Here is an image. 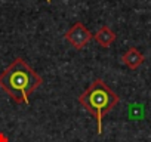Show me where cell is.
Here are the masks:
<instances>
[{
  "label": "cell",
  "mask_w": 151,
  "mask_h": 142,
  "mask_svg": "<svg viewBox=\"0 0 151 142\" xmlns=\"http://www.w3.org/2000/svg\"><path fill=\"white\" fill-rule=\"evenodd\" d=\"M46 2H47V3H50V0H46Z\"/></svg>",
  "instance_id": "obj_7"
},
{
  "label": "cell",
  "mask_w": 151,
  "mask_h": 142,
  "mask_svg": "<svg viewBox=\"0 0 151 142\" xmlns=\"http://www.w3.org/2000/svg\"><path fill=\"white\" fill-rule=\"evenodd\" d=\"M95 42L99 44V46H102V47H110L114 42H116V33L108 27V25H102L96 33H95Z\"/></svg>",
  "instance_id": "obj_5"
},
{
  "label": "cell",
  "mask_w": 151,
  "mask_h": 142,
  "mask_svg": "<svg viewBox=\"0 0 151 142\" xmlns=\"http://www.w3.org/2000/svg\"><path fill=\"white\" fill-rule=\"evenodd\" d=\"M42 85V77L22 59L15 58L0 74L2 87L17 104H30V95Z\"/></svg>",
  "instance_id": "obj_1"
},
{
  "label": "cell",
  "mask_w": 151,
  "mask_h": 142,
  "mask_svg": "<svg viewBox=\"0 0 151 142\" xmlns=\"http://www.w3.org/2000/svg\"><path fill=\"white\" fill-rule=\"evenodd\" d=\"M119 101V95L102 79H95L91 86L79 95V104L95 117L98 135L102 133V117L108 114Z\"/></svg>",
  "instance_id": "obj_2"
},
{
  "label": "cell",
  "mask_w": 151,
  "mask_h": 142,
  "mask_svg": "<svg viewBox=\"0 0 151 142\" xmlns=\"http://www.w3.org/2000/svg\"><path fill=\"white\" fill-rule=\"evenodd\" d=\"M0 142H9V139L5 133H0Z\"/></svg>",
  "instance_id": "obj_6"
},
{
  "label": "cell",
  "mask_w": 151,
  "mask_h": 142,
  "mask_svg": "<svg viewBox=\"0 0 151 142\" xmlns=\"http://www.w3.org/2000/svg\"><path fill=\"white\" fill-rule=\"evenodd\" d=\"M144 61H145V56H144L136 47H129V49L122 55V62H123L127 68H130V70L139 68V67L144 64Z\"/></svg>",
  "instance_id": "obj_4"
},
{
  "label": "cell",
  "mask_w": 151,
  "mask_h": 142,
  "mask_svg": "<svg viewBox=\"0 0 151 142\" xmlns=\"http://www.w3.org/2000/svg\"><path fill=\"white\" fill-rule=\"evenodd\" d=\"M65 40L76 49V50H82L89 44V42L93 39V34L88 30V27L82 22H76L67 33L64 34Z\"/></svg>",
  "instance_id": "obj_3"
}]
</instances>
